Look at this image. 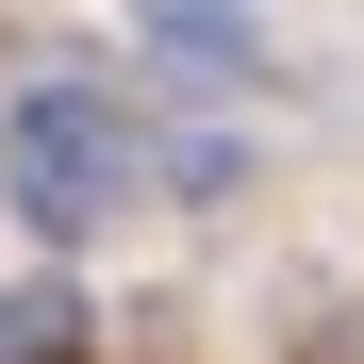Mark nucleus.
Wrapping results in <instances>:
<instances>
[{
  "mask_svg": "<svg viewBox=\"0 0 364 364\" xmlns=\"http://www.w3.org/2000/svg\"><path fill=\"white\" fill-rule=\"evenodd\" d=\"M149 33H166V67H182V83L249 67V0H149Z\"/></svg>",
  "mask_w": 364,
  "mask_h": 364,
  "instance_id": "nucleus-2",
  "label": "nucleus"
},
{
  "mask_svg": "<svg viewBox=\"0 0 364 364\" xmlns=\"http://www.w3.org/2000/svg\"><path fill=\"white\" fill-rule=\"evenodd\" d=\"M0 199H17L50 249H67V232H100L116 199H133V116H116L100 83H33L17 116H0Z\"/></svg>",
  "mask_w": 364,
  "mask_h": 364,
  "instance_id": "nucleus-1",
  "label": "nucleus"
},
{
  "mask_svg": "<svg viewBox=\"0 0 364 364\" xmlns=\"http://www.w3.org/2000/svg\"><path fill=\"white\" fill-rule=\"evenodd\" d=\"M0 364H83V282H17L0 298Z\"/></svg>",
  "mask_w": 364,
  "mask_h": 364,
  "instance_id": "nucleus-3",
  "label": "nucleus"
}]
</instances>
